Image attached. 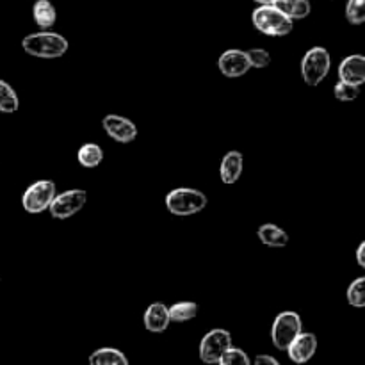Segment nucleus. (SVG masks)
Instances as JSON below:
<instances>
[{"mask_svg": "<svg viewBox=\"0 0 365 365\" xmlns=\"http://www.w3.org/2000/svg\"><path fill=\"white\" fill-rule=\"evenodd\" d=\"M339 78L355 86L365 84V56L353 53L344 57L339 64Z\"/></svg>", "mask_w": 365, "mask_h": 365, "instance_id": "nucleus-12", "label": "nucleus"}, {"mask_svg": "<svg viewBox=\"0 0 365 365\" xmlns=\"http://www.w3.org/2000/svg\"><path fill=\"white\" fill-rule=\"evenodd\" d=\"M86 202H88V192L84 189H70V191L56 195L48 210L56 220H68V217L81 212L84 209Z\"/></svg>", "mask_w": 365, "mask_h": 365, "instance_id": "nucleus-8", "label": "nucleus"}, {"mask_svg": "<svg viewBox=\"0 0 365 365\" xmlns=\"http://www.w3.org/2000/svg\"><path fill=\"white\" fill-rule=\"evenodd\" d=\"M32 18L41 31H48L57 20V11L50 0H36L32 7Z\"/></svg>", "mask_w": 365, "mask_h": 365, "instance_id": "nucleus-16", "label": "nucleus"}, {"mask_svg": "<svg viewBox=\"0 0 365 365\" xmlns=\"http://www.w3.org/2000/svg\"><path fill=\"white\" fill-rule=\"evenodd\" d=\"M18 107H20V100H18L16 91L0 78V113L13 114L16 113Z\"/></svg>", "mask_w": 365, "mask_h": 365, "instance_id": "nucleus-21", "label": "nucleus"}, {"mask_svg": "<svg viewBox=\"0 0 365 365\" xmlns=\"http://www.w3.org/2000/svg\"><path fill=\"white\" fill-rule=\"evenodd\" d=\"M145 328L152 334H163V331L168 330L171 319H170V309H168L164 303H152V305L146 309L145 317Z\"/></svg>", "mask_w": 365, "mask_h": 365, "instance_id": "nucleus-14", "label": "nucleus"}, {"mask_svg": "<svg viewBox=\"0 0 365 365\" xmlns=\"http://www.w3.org/2000/svg\"><path fill=\"white\" fill-rule=\"evenodd\" d=\"M253 365H282V364L271 355H257L255 360H253Z\"/></svg>", "mask_w": 365, "mask_h": 365, "instance_id": "nucleus-27", "label": "nucleus"}, {"mask_svg": "<svg viewBox=\"0 0 365 365\" xmlns=\"http://www.w3.org/2000/svg\"><path fill=\"white\" fill-rule=\"evenodd\" d=\"M317 351V337L310 331H302L294 341L291 342V346L287 348V355L291 359V362L303 365L314 359Z\"/></svg>", "mask_w": 365, "mask_h": 365, "instance_id": "nucleus-11", "label": "nucleus"}, {"mask_svg": "<svg viewBox=\"0 0 365 365\" xmlns=\"http://www.w3.org/2000/svg\"><path fill=\"white\" fill-rule=\"evenodd\" d=\"M102 127L106 134L116 143H132L138 138V127L128 118L120 116V114H107L102 120Z\"/></svg>", "mask_w": 365, "mask_h": 365, "instance_id": "nucleus-9", "label": "nucleus"}, {"mask_svg": "<svg viewBox=\"0 0 365 365\" xmlns=\"http://www.w3.org/2000/svg\"><path fill=\"white\" fill-rule=\"evenodd\" d=\"M255 2H259L260 6H267V4H273L274 0H255Z\"/></svg>", "mask_w": 365, "mask_h": 365, "instance_id": "nucleus-29", "label": "nucleus"}, {"mask_svg": "<svg viewBox=\"0 0 365 365\" xmlns=\"http://www.w3.org/2000/svg\"><path fill=\"white\" fill-rule=\"evenodd\" d=\"M77 160L82 168H88V170L100 166L103 160L102 146L96 145V143H86V145H82L78 148Z\"/></svg>", "mask_w": 365, "mask_h": 365, "instance_id": "nucleus-19", "label": "nucleus"}, {"mask_svg": "<svg viewBox=\"0 0 365 365\" xmlns=\"http://www.w3.org/2000/svg\"><path fill=\"white\" fill-rule=\"evenodd\" d=\"M356 262H359L360 267L365 269V241L360 242V246L356 248Z\"/></svg>", "mask_w": 365, "mask_h": 365, "instance_id": "nucleus-28", "label": "nucleus"}, {"mask_svg": "<svg viewBox=\"0 0 365 365\" xmlns=\"http://www.w3.org/2000/svg\"><path fill=\"white\" fill-rule=\"evenodd\" d=\"M303 331V323L299 314L287 310V312L278 314L277 319L273 321L271 327V341H273L274 348L280 351H287L291 342L298 337Z\"/></svg>", "mask_w": 365, "mask_h": 365, "instance_id": "nucleus-4", "label": "nucleus"}, {"mask_svg": "<svg viewBox=\"0 0 365 365\" xmlns=\"http://www.w3.org/2000/svg\"><path fill=\"white\" fill-rule=\"evenodd\" d=\"M334 95L341 102H353V100H356L360 96V86L341 81L339 84H335Z\"/></svg>", "mask_w": 365, "mask_h": 365, "instance_id": "nucleus-24", "label": "nucleus"}, {"mask_svg": "<svg viewBox=\"0 0 365 365\" xmlns=\"http://www.w3.org/2000/svg\"><path fill=\"white\" fill-rule=\"evenodd\" d=\"M246 56H248L250 66L257 68V70H262V68H267L271 63V56L267 50L264 48H252L246 50Z\"/></svg>", "mask_w": 365, "mask_h": 365, "instance_id": "nucleus-26", "label": "nucleus"}, {"mask_svg": "<svg viewBox=\"0 0 365 365\" xmlns=\"http://www.w3.org/2000/svg\"><path fill=\"white\" fill-rule=\"evenodd\" d=\"M242 168H245V157L237 150H232V152L225 153V157L221 159L220 166V178L223 184L232 185L241 178Z\"/></svg>", "mask_w": 365, "mask_h": 365, "instance_id": "nucleus-13", "label": "nucleus"}, {"mask_svg": "<svg viewBox=\"0 0 365 365\" xmlns=\"http://www.w3.org/2000/svg\"><path fill=\"white\" fill-rule=\"evenodd\" d=\"M346 20L351 25L365 24V0H348V4H346Z\"/></svg>", "mask_w": 365, "mask_h": 365, "instance_id": "nucleus-23", "label": "nucleus"}, {"mask_svg": "<svg viewBox=\"0 0 365 365\" xmlns=\"http://www.w3.org/2000/svg\"><path fill=\"white\" fill-rule=\"evenodd\" d=\"M217 365H252V360H250V356L246 355V351L232 346V348L221 356V360L217 362Z\"/></svg>", "mask_w": 365, "mask_h": 365, "instance_id": "nucleus-25", "label": "nucleus"}, {"mask_svg": "<svg viewBox=\"0 0 365 365\" xmlns=\"http://www.w3.org/2000/svg\"><path fill=\"white\" fill-rule=\"evenodd\" d=\"M217 68H220L221 73L228 78L242 77V75H246L252 70L248 56H246L245 50L239 48L225 50L220 56V59H217Z\"/></svg>", "mask_w": 365, "mask_h": 365, "instance_id": "nucleus-10", "label": "nucleus"}, {"mask_svg": "<svg viewBox=\"0 0 365 365\" xmlns=\"http://www.w3.org/2000/svg\"><path fill=\"white\" fill-rule=\"evenodd\" d=\"M273 6L277 9H280L291 20H303L312 11V6H310L309 0H274Z\"/></svg>", "mask_w": 365, "mask_h": 365, "instance_id": "nucleus-17", "label": "nucleus"}, {"mask_svg": "<svg viewBox=\"0 0 365 365\" xmlns=\"http://www.w3.org/2000/svg\"><path fill=\"white\" fill-rule=\"evenodd\" d=\"M89 365H128V359L116 348H100L91 353Z\"/></svg>", "mask_w": 365, "mask_h": 365, "instance_id": "nucleus-18", "label": "nucleus"}, {"mask_svg": "<svg viewBox=\"0 0 365 365\" xmlns=\"http://www.w3.org/2000/svg\"><path fill=\"white\" fill-rule=\"evenodd\" d=\"M57 189L52 180H38L29 185L21 195V207L29 214H41L48 210L50 203L56 198Z\"/></svg>", "mask_w": 365, "mask_h": 365, "instance_id": "nucleus-6", "label": "nucleus"}, {"mask_svg": "<svg viewBox=\"0 0 365 365\" xmlns=\"http://www.w3.org/2000/svg\"><path fill=\"white\" fill-rule=\"evenodd\" d=\"M346 298H348L349 305L355 309H365V277L356 278L349 284Z\"/></svg>", "mask_w": 365, "mask_h": 365, "instance_id": "nucleus-22", "label": "nucleus"}, {"mask_svg": "<svg viewBox=\"0 0 365 365\" xmlns=\"http://www.w3.org/2000/svg\"><path fill=\"white\" fill-rule=\"evenodd\" d=\"M68 39L57 32H34L21 39V48L25 53L39 59H57L68 52Z\"/></svg>", "mask_w": 365, "mask_h": 365, "instance_id": "nucleus-1", "label": "nucleus"}, {"mask_svg": "<svg viewBox=\"0 0 365 365\" xmlns=\"http://www.w3.org/2000/svg\"><path fill=\"white\" fill-rule=\"evenodd\" d=\"M164 203L173 216H192L205 209L207 196L198 189L178 187L168 192Z\"/></svg>", "mask_w": 365, "mask_h": 365, "instance_id": "nucleus-3", "label": "nucleus"}, {"mask_svg": "<svg viewBox=\"0 0 365 365\" xmlns=\"http://www.w3.org/2000/svg\"><path fill=\"white\" fill-rule=\"evenodd\" d=\"M252 21L257 27V31H260L266 36H274V38H282V36H287L292 32L294 24L289 16H285L280 9L273 6V4H267V6H260L253 11Z\"/></svg>", "mask_w": 365, "mask_h": 365, "instance_id": "nucleus-2", "label": "nucleus"}, {"mask_svg": "<svg viewBox=\"0 0 365 365\" xmlns=\"http://www.w3.org/2000/svg\"><path fill=\"white\" fill-rule=\"evenodd\" d=\"M232 348V334L223 328H214L200 342V360L207 365H217L221 356Z\"/></svg>", "mask_w": 365, "mask_h": 365, "instance_id": "nucleus-7", "label": "nucleus"}, {"mask_svg": "<svg viewBox=\"0 0 365 365\" xmlns=\"http://www.w3.org/2000/svg\"><path fill=\"white\" fill-rule=\"evenodd\" d=\"M331 68V57L324 46H314L303 56L302 75L309 86H319Z\"/></svg>", "mask_w": 365, "mask_h": 365, "instance_id": "nucleus-5", "label": "nucleus"}, {"mask_svg": "<svg viewBox=\"0 0 365 365\" xmlns=\"http://www.w3.org/2000/svg\"><path fill=\"white\" fill-rule=\"evenodd\" d=\"M260 242L269 248H284L289 245V234L274 223H266L257 230Z\"/></svg>", "mask_w": 365, "mask_h": 365, "instance_id": "nucleus-15", "label": "nucleus"}, {"mask_svg": "<svg viewBox=\"0 0 365 365\" xmlns=\"http://www.w3.org/2000/svg\"><path fill=\"white\" fill-rule=\"evenodd\" d=\"M200 307L195 302H178L170 307L171 323H187L198 316Z\"/></svg>", "mask_w": 365, "mask_h": 365, "instance_id": "nucleus-20", "label": "nucleus"}]
</instances>
